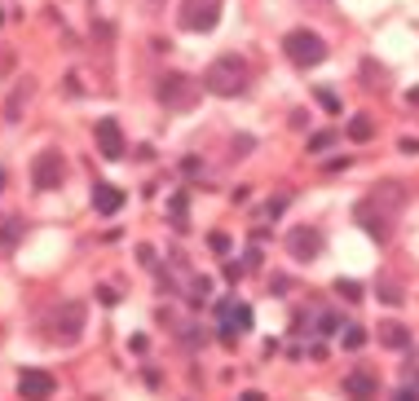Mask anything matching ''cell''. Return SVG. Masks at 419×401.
Returning <instances> with one entry per match:
<instances>
[{"label":"cell","instance_id":"8992f818","mask_svg":"<svg viewBox=\"0 0 419 401\" xmlns=\"http://www.w3.org/2000/svg\"><path fill=\"white\" fill-rule=\"evenodd\" d=\"M195 97H199V84L186 80V75H168L159 84V102L168 106V111H190V106H195Z\"/></svg>","mask_w":419,"mask_h":401},{"label":"cell","instance_id":"5b68a950","mask_svg":"<svg viewBox=\"0 0 419 401\" xmlns=\"http://www.w3.org/2000/svg\"><path fill=\"white\" fill-rule=\"evenodd\" d=\"M221 22V0H181V27L186 31H212Z\"/></svg>","mask_w":419,"mask_h":401},{"label":"cell","instance_id":"4316f807","mask_svg":"<svg viewBox=\"0 0 419 401\" xmlns=\"http://www.w3.org/2000/svg\"><path fill=\"white\" fill-rule=\"evenodd\" d=\"M251 150V137H234V154H247Z\"/></svg>","mask_w":419,"mask_h":401},{"label":"cell","instance_id":"5bb4252c","mask_svg":"<svg viewBox=\"0 0 419 401\" xmlns=\"http://www.w3.org/2000/svg\"><path fill=\"white\" fill-rule=\"evenodd\" d=\"M119 208H124V190H115V186H93V212H98V216H115Z\"/></svg>","mask_w":419,"mask_h":401},{"label":"cell","instance_id":"f1b7e54d","mask_svg":"<svg viewBox=\"0 0 419 401\" xmlns=\"http://www.w3.org/2000/svg\"><path fill=\"white\" fill-rule=\"evenodd\" d=\"M0 190H5V172H0Z\"/></svg>","mask_w":419,"mask_h":401},{"label":"cell","instance_id":"7a4b0ae2","mask_svg":"<svg viewBox=\"0 0 419 401\" xmlns=\"http://www.w3.org/2000/svg\"><path fill=\"white\" fill-rule=\"evenodd\" d=\"M283 53L292 57L296 66H318L322 57H327V44H322V35L318 31H305V27H296V31H287L283 35Z\"/></svg>","mask_w":419,"mask_h":401},{"label":"cell","instance_id":"f546056e","mask_svg":"<svg viewBox=\"0 0 419 401\" xmlns=\"http://www.w3.org/2000/svg\"><path fill=\"white\" fill-rule=\"evenodd\" d=\"M150 5H159V0H150Z\"/></svg>","mask_w":419,"mask_h":401},{"label":"cell","instance_id":"cb8c5ba5","mask_svg":"<svg viewBox=\"0 0 419 401\" xmlns=\"http://www.w3.org/2000/svg\"><path fill=\"white\" fill-rule=\"evenodd\" d=\"M380 300H384V305H402V291L398 287H380Z\"/></svg>","mask_w":419,"mask_h":401},{"label":"cell","instance_id":"44dd1931","mask_svg":"<svg viewBox=\"0 0 419 401\" xmlns=\"http://www.w3.org/2000/svg\"><path fill=\"white\" fill-rule=\"evenodd\" d=\"M340 339H344V348H362L366 344V331H362V326H344Z\"/></svg>","mask_w":419,"mask_h":401},{"label":"cell","instance_id":"4fadbf2b","mask_svg":"<svg viewBox=\"0 0 419 401\" xmlns=\"http://www.w3.org/2000/svg\"><path fill=\"white\" fill-rule=\"evenodd\" d=\"M402 203H406V190H402V186H380V190H371L366 208H380V212L393 221V216L402 212Z\"/></svg>","mask_w":419,"mask_h":401},{"label":"cell","instance_id":"d4e9b609","mask_svg":"<svg viewBox=\"0 0 419 401\" xmlns=\"http://www.w3.org/2000/svg\"><path fill=\"white\" fill-rule=\"evenodd\" d=\"M398 150H402V154H419V137H402Z\"/></svg>","mask_w":419,"mask_h":401},{"label":"cell","instance_id":"9a60e30c","mask_svg":"<svg viewBox=\"0 0 419 401\" xmlns=\"http://www.w3.org/2000/svg\"><path fill=\"white\" fill-rule=\"evenodd\" d=\"M380 344L402 353V348H411V331H406L402 322H380Z\"/></svg>","mask_w":419,"mask_h":401},{"label":"cell","instance_id":"9c48e42d","mask_svg":"<svg viewBox=\"0 0 419 401\" xmlns=\"http://www.w3.org/2000/svg\"><path fill=\"white\" fill-rule=\"evenodd\" d=\"M22 234H27V221L18 212H0V256H14Z\"/></svg>","mask_w":419,"mask_h":401},{"label":"cell","instance_id":"7402d4cb","mask_svg":"<svg viewBox=\"0 0 419 401\" xmlns=\"http://www.w3.org/2000/svg\"><path fill=\"white\" fill-rule=\"evenodd\" d=\"M318 331H322V335H331V331H344V326H340V313H322V318H318Z\"/></svg>","mask_w":419,"mask_h":401},{"label":"cell","instance_id":"8fae6325","mask_svg":"<svg viewBox=\"0 0 419 401\" xmlns=\"http://www.w3.org/2000/svg\"><path fill=\"white\" fill-rule=\"evenodd\" d=\"M340 388H344V397H349V401H375L380 397V380L371 371H353Z\"/></svg>","mask_w":419,"mask_h":401},{"label":"cell","instance_id":"30bf717a","mask_svg":"<svg viewBox=\"0 0 419 401\" xmlns=\"http://www.w3.org/2000/svg\"><path fill=\"white\" fill-rule=\"evenodd\" d=\"M221 318H225V344H234V331H238V335L251 331V305H243V300L221 305Z\"/></svg>","mask_w":419,"mask_h":401},{"label":"cell","instance_id":"52a82bcc","mask_svg":"<svg viewBox=\"0 0 419 401\" xmlns=\"http://www.w3.org/2000/svg\"><path fill=\"white\" fill-rule=\"evenodd\" d=\"M53 375L49 371H22L18 375V397L22 401H49L53 397Z\"/></svg>","mask_w":419,"mask_h":401},{"label":"cell","instance_id":"d6986e66","mask_svg":"<svg viewBox=\"0 0 419 401\" xmlns=\"http://www.w3.org/2000/svg\"><path fill=\"white\" fill-rule=\"evenodd\" d=\"M335 291H340V296L349 300V305H357V300H362V287H357L353 278H340V283H335Z\"/></svg>","mask_w":419,"mask_h":401},{"label":"cell","instance_id":"ba28073f","mask_svg":"<svg viewBox=\"0 0 419 401\" xmlns=\"http://www.w3.org/2000/svg\"><path fill=\"white\" fill-rule=\"evenodd\" d=\"M287 251H292L296 260H318L322 256V234H318V229H309V225L292 229V234H287Z\"/></svg>","mask_w":419,"mask_h":401},{"label":"cell","instance_id":"ffe728a7","mask_svg":"<svg viewBox=\"0 0 419 401\" xmlns=\"http://www.w3.org/2000/svg\"><path fill=\"white\" fill-rule=\"evenodd\" d=\"M314 97L322 102V111H331V115H340V111H344V106H340V97H335L331 89H314Z\"/></svg>","mask_w":419,"mask_h":401},{"label":"cell","instance_id":"3957f363","mask_svg":"<svg viewBox=\"0 0 419 401\" xmlns=\"http://www.w3.org/2000/svg\"><path fill=\"white\" fill-rule=\"evenodd\" d=\"M49 335L57 339V344H75V339L84 335V305L80 300H66V305H57L49 313Z\"/></svg>","mask_w":419,"mask_h":401},{"label":"cell","instance_id":"277c9868","mask_svg":"<svg viewBox=\"0 0 419 401\" xmlns=\"http://www.w3.org/2000/svg\"><path fill=\"white\" fill-rule=\"evenodd\" d=\"M31 181H35V190H57V186H62V181H66V159H62V150H40V154H35Z\"/></svg>","mask_w":419,"mask_h":401},{"label":"cell","instance_id":"484cf974","mask_svg":"<svg viewBox=\"0 0 419 401\" xmlns=\"http://www.w3.org/2000/svg\"><path fill=\"white\" fill-rule=\"evenodd\" d=\"M283 203H287V199H274V203H265V216H269V221H274V216L283 212Z\"/></svg>","mask_w":419,"mask_h":401},{"label":"cell","instance_id":"e0dca14e","mask_svg":"<svg viewBox=\"0 0 419 401\" xmlns=\"http://www.w3.org/2000/svg\"><path fill=\"white\" fill-rule=\"evenodd\" d=\"M371 132H375V124H371L366 115H357V119H349V141H371Z\"/></svg>","mask_w":419,"mask_h":401},{"label":"cell","instance_id":"603a6c76","mask_svg":"<svg viewBox=\"0 0 419 401\" xmlns=\"http://www.w3.org/2000/svg\"><path fill=\"white\" fill-rule=\"evenodd\" d=\"M208 247L217 251V256H225V251H230V238H225V234H208Z\"/></svg>","mask_w":419,"mask_h":401},{"label":"cell","instance_id":"6da1fadb","mask_svg":"<svg viewBox=\"0 0 419 401\" xmlns=\"http://www.w3.org/2000/svg\"><path fill=\"white\" fill-rule=\"evenodd\" d=\"M247 84H251V71L238 53H221L217 62L203 71V89L217 97H238V93H247Z\"/></svg>","mask_w":419,"mask_h":401},{"label":"cell","instance_id":"83f0119b","mask_svg":"<svg viewBox=\"0 0 419 401\" xmlns=\"http://www.w3.org/2000/svg\"><path fill=\"white\" fill-rule=\"evenodd\" d=\"M393 401H419V393H415V388H402V393L393 397Z\"/></svg>","mask_w":419,"mask_h":401},{"label":"cell","instance_id":"2e32d148","mask_svg":"<svg viewBox=\"0 0 419 401\" xmlns=\"http://www.w3.org/2000/svg\"><path fill=\"white\" fill-rule=\"evenodd\" d=\"M27 97H31V80H22L18 89L9 93V106H5V119H9V124H14V119L22 115V102H27Z\"/></svg>","mask_w":419,"mask_h":401},{"label":"cell","instance_id":"7c38bea8","mask_svg":"<svg viewBox=\"0 0 419 401\" xmlns=\"http://www.w3.org/2000/svg\"><path fill=\"white\" fill-rule=\"evenodd\" d=\"M93 137H98V150L106 154V159H119V154H124V132H119L115 119H98Z\"/></svg>","mask_w":419,"mask_h":401},{"label":"cell","instance_id":"ac0fdd59","mask_svg":"<svg viewBox=\"0 0 419 401\" xmlns=\"http://www.w3.org/2000/svg\"><path fill=\"white\" fill-rule=\"evenodd\" d=\"M331 145H335V132H314V137L305 141V150L309 154H322V150H331Z\"/></svg>","mask_w":419,"mask_h":401}]
</instances>
